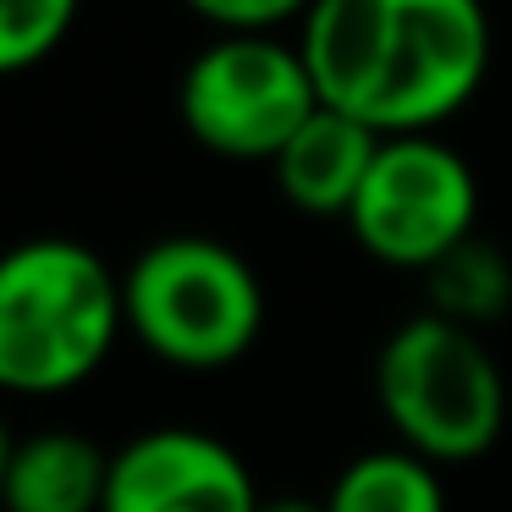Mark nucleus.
I'll return each instance as SVG.
<instances>
[{"label":"nucleus","mask_w":512,"mask_h":512,"mask_svg":"<svg viewBox=\"0 0 512 512\" xmlns=\"http://www.w3.org/2000/svg\"><path fill=\"white\" fill-rule=\"evenodd\" d=\"M380 144H386V138L369 133L364 122L320 105V111L292 133V144L270 160V171H276V188L292 210L320 215V221H347V210H353L358 188H364L369 166H375V155H380Z\"/></svg>","instance_id":"8"},{"label":"nucleus","mask_w":512,"mask_h":512,"mask_svg":"<svg viewBox=\"0 0 512 512\" xmlns=\"http://www.w3.org/2000/svg\"><path fill=\"white\" fill-rule=\"evenodd\" d=\"M325 512H446L435 463L408 446H375L342 463L325 490Z\"/></svg>","instance_id":"10"},{"label":"nucleus","mask_w":512,"mask_h":512,"mask_svg":"<svg viewBox=\"0 0 512 512\" xmlns=\"http://www.w3.org/2000/svg\"><path fill=\"white\" fill-rule=\"evenodd\" d=\"M12 452H17V435H12V424H6V413H0V479L12 468Z\"/></svg>","instance_id":"15"},{"label":"nucleus","mask_w":512,"mask_h":512,"mask_svg":"<svg viewBox=\"0 0 512 512\" xmlns=\"http://www.w3.org/2000/svg\"><path fill=\"white\" fill-rule=\"evenodd\" d=\"M292 39L320 105L380 138L435 133L490 72L485 0H314Z\"/></svg>","instance_id":"1"},{"label":"nucleus","mask_w":512,"mask_h":512,"mask_svg":"<svg viewBox=\"0 0 512 512\" xmlns=\"http://www.w3.org/2000/svg\"><path fill=\"white\" fill-rule=\"evenodd\" d=\"M83 0H0V78L39 67L72 34Z\"/></svg>","instance_id":"12"},{"label":"nucleus","mask_w":512,"mask_h":512,"mask_svg":"<svg viewBox=\"0 0 512 512\" xmlns=\"http://www.w3.org/2000/svg\"><path fill=\"white\" fill-rule=\"evenodd\" d=\"M193 17L215 34H281L287 23H303L314 0H182Z\"/></svg>","instance_id":"13"},{"label":"nucleus","mask_w":512,"mask_h":512,"mask_svg":"<svg viewBox=\"0 0 512 512\" xmlns=\"http://www.w3.org/2000/svg\"><path fill=\"white\" fill-rule=\"evenodd\" d=\"M479 182L446 138H386L347 210V232L369 259L391 270H430L474 237Z\"/></svg>","instance_id":"6"},{"label":"nucleus","mask_w":512,"mask_h":512,"mask_svg":"<svg viewBox=\"0 0 512 512\" xmlns=\"http://www.w3.org/2000/svg\"><path fill=\"white\" fill-rule=\"evenodd\" d=\"M259 512H325V501H309V496H265Z\"/></svg>","instance_id":"14"},{"label":"nucleus","mask_w":512,"mask_h":512,"mask_svg":"<svg viewBox=\"0 0 512 512\" xmlns=\"http://www.w3.org/2000/svg\"><path fill=\"white\" fill-rule=\"evenodd\" d=\"M375 397L397 446L424 463H474L501 441L507 424V380H501L479 331L441 314H408L380 342Z\"/></svg>","instance_id":"4"},{"label":"nucleus","mask_w":512,"mask_h":512,"mask_svg":"<svg viewBox=\"0 0 512 512\" xmlns=\"http://www.w3.org/2000/svg\"><path fill=\"white\" fill-rule=\"evenodd\" d=\"M248 463L210 430L160 424L111 452L105 512H259Z\"/></svg>","instance_id":"7"},{"label":"nucleus","mask_w":512,"mask_h":512,"mask_svg":"<svg viewBox=\"0 0 512 512\" xmlns=\"http://www.w3.org/2000/svg\"><path fill=\"white\" fill-rule=\"evenodd\" d=\"M127 336L122 276L78 237H28L0 254V391L61 397Z\"/></svg>","instance_id":"2"},{"label":"nucleus","mask_w":512,"mask_h":512,"mask_svg":"<svg viewBox=\"0 0 512 512\" xmlns=\"http://www.w3.org/2000/svg\"><path fill=\"white\" fill-rule=\"evenodd\" d=\"M424 298H430V314L452 325H468V331L496 325L512 309V259L485 237H468L424 270Z\"/></svg>","instance_id":"11"},{"label":"nucleus","mask_w":512,"mask_h":512,"mask_svg":"<svg viewBox=\"0 0 512 512\" xmlns=\"http://www.w3.org/2000/svg\"><path fill=\"white\" fill-rule=\"evenodd\" d=\"M111 452L78 430H34L17 441L12 468L0 479L6 512H105Z\"/></svg>","instance_id":"9"},{"label":"nucleus","mask_w":512,"mask_h":512,"mask_svg":"<svg viewBox=\"0 0 512 512\" xmlns=\"http://www.w3.org/2000/svg\"><path fill=\"white\" fill-rule=\"evenodd\" d=\"M127 336L171 369H226L265 331V287L232 243L171 232L122 270Z\"/></svg>","instance_id":"3"},{"label":"nucleus","mask_w":512,"mask_h":512,"mask_svg":"<svg viewBox=\"0 0 512 512\" xmlns=\"http://www.w3.org/2000/svg\"><path fill=\"white\" fill-rule=\"evenodd\" d=\"M320 89L298 39L281 34H215L193 50L177 78V116L221 160H276L309 116Z\"/></svg>","instance_id":"5"}]
</instances>
